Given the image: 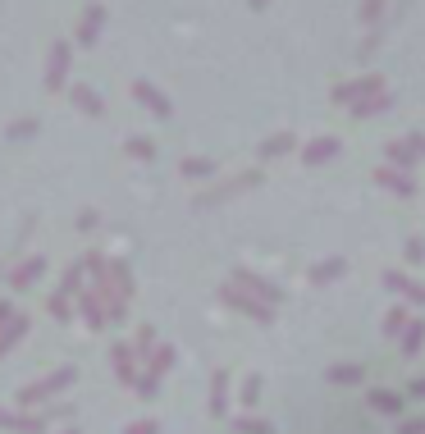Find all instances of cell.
<instances>
[{
    "mask_svg": "<svg viewBox=\"0 0 425 434\" xmlns=\"http://www.w3.org/2000/svg\"><path fill=\"white\" fill-rule=\"evenodd\" d=\"M412 398H425V380H412Z\"/></svg>",
    "mask_w": 425,
    "mask_h": 434,
    "instance_id": "cell-9",
    "label": "cell"
},
{
    "mask_svg": "<svg viewBox=\"0 0 425 434\" xmlns=\"http://www.w3.org/2000/svg\"><path fill=\"white\" fill-rule=\"evenodd\" d=\"M334 275H343V260H330V265L316 270V279H334Z\"/></svg>",
    "mask_w": 425,
    "mask_h": 434,
    "instance_id": "cell-7",
    "label": "cell"
},
{
    "mask_svg": "<svg viewBox=\"0 0 425 434\" xmlns=\"http://www.w3.org/2000/svg\"><path fill=\"white\" fill-rule=\"evenodd\" d=\"M402 330H407V306H393L384 315V334H402Z\"/></svg>",
    "mask_w": 425,
    "mask_h": 434,
    "instance_id": "cell-3",
    "label": "cell"
},
{
    "mask_svg": "<svg viewBox=\"0 0 425 434\" xmlns=\"http://www.w3.org/2000/svg\"><path fill=\"white\" fill-rule=\"evenodd\" d=\"M371 402L380 411H398V398H393V393H371Z\"/></svg>",
    "mask_w": 425,
    "mask_h": 434,
    "instance_id": "cell-5",
    "label": "cell"
},
{
    "mask_svg": "<svg viewBox=\"0 0 425 434\" xmlns=\"http://www.w3.org/2000/svg\"><path fill=\"white\" fill-rule=\"evenodd\" d=\"M402 434H425V421H407V426H402Z\"/></svg>",
    "mask_w": 425,
    "mask_h": 434,
    "instance_id": "cell-8",
    "label": "cell"
},
{
    "mask_svg": "<svg viewBox=\"0 0 425 434\" xmlns=\"http://www.w3.org/2000/svg\"><path fill=\"white\" fill-rule=\"evenodd\" d=\"M384 288H393V293H402V297H412V302H425V288H417L407 275H384Z\"/></svg>",
    "mask_w": 425,
    "mask_h": 434,
    "instance_id": "cell-1",
    "label": "cell"
},
{
    "mask_svg": "<svg viewBox=\"0 0 425 434\" xmlns=\"http://www.w3.org/2000/svg\"><path fill=\"white\" fill-rule=\"evenodd\" d=\"M330 380L334 384H361V370L357 366H339V370H330Z\"/></svg>",
    "mask_w": 425,
    "mask_h": 434,
    "instance_id": "cell-4",
    "label": "cell"
},
{
    "mask_svg": "<svg viewBox=\"0 0 425 434\" xmlns=\"http://www.w3.org/2000/svg\"><path fill=\"white\" fill-rule=\"evenodd\" d=\"M380 179H384V183H389V188H398V192H412V183H407V179H398V174H389V169H384V174H380Z\"/></svg>",
    "mask_w": 425,
    "mask_h": 434,
    "instance_id": "cell-6",
    "label": "cell"
},
{
    "mask_svg": "<svg viewBox=\"0 0 425 434\" xmlns=\"http://www.w3.org/2000/svg\"><path fill=\"white\" fill-rule=\"evenodd\" d=\"M421 343H425V320H412L407 334H402V356H417Z\"/></svg>",
    "mask_w": 425,
    "mask_h": 434,
    "instance_id": "cell-2",
    "label": "cell"
}]
</instances>
